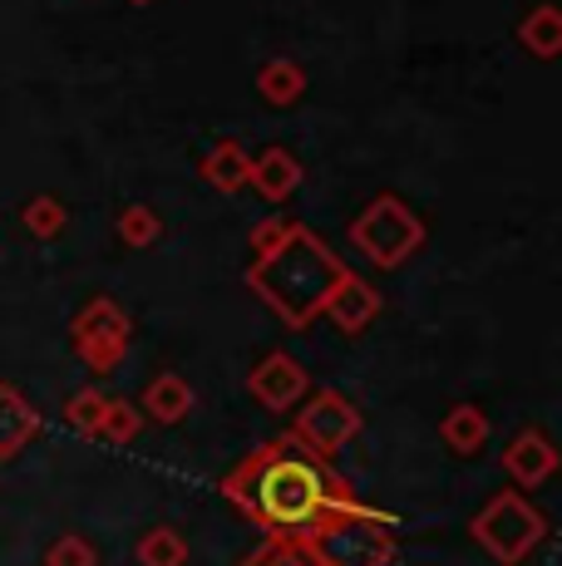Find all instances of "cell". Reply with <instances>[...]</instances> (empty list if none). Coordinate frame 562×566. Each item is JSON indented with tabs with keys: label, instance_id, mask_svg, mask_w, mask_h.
<instances>
[{
	"label": "cell",
	"instance_id": "cell-6",
	"mask_svg": "<svg viewBox=\"0 0 562 566\" xmlns=\"http://www.w3.org/2000/svg\"><path fill=\"white\" fill-rule=\"evenodd\" d=\"M70 345H74V355L94 369V375H114V369L124 365L128 345H134V321H128L110 296H100V301H90V306L74 315Z\"/></svg>",
	"mask_w": 562,
	"mask_h": 566
},
{
	"label": "cell",
	"instance_id": "cell-12",
	"mask_svg": "<svg viewBox=\"0 0 562 566\" xmlns=\"http://www.w3.org/2000/svg\"><path fill=\"white\" fill-rule=\"evenodd\" d=\"M198 172L208 188H218L222 198H232V192H242L247 178H252V154H247V144H237V138H218V144L202 154Z\"/></svg>",
	"mask_w": 562,
	"mask_h": 566
},
{
	"label": "cell",
	"instance_id": "cell-17",
	"mask_svg": "<svg viewBox=\"0 0 562 566\" xmlns=\"http://www.w3.org/2000/svg\"><path fill=\"white\" fill-rule=\"evenodd\" d=\"M518 45L533 60H558L562 54V10L558 6H533L518 20Z\"/></svg>",
	"mask_w": 562,
	"mask_h": 566
},
{
	"label": "cell",
	"instance_id": "cell-1",
	"mask_svg": "<svg viewBox=\"0 0 562 566\" xmlns=\"http://www.w3.org/2000/svg\"><path fill=\"white\" fill-rule=\"evenodd\" d=\"M222 493H227V503L247 522H257L267 537H306L321 513L361 503L351 478L336 473V468L326 459H316L311 449H301L291 433L267 439L257 453H247V459L222 478Z\"/></svg>",
	"mask_w": 562,
	"mask_h": 566
},
{
	"label": "cell",
	"instance_id": "cell-18",
	"mask_svg": "<svg viewBox=\"0 0 562 566\" xmlns=\"http://www.w3.org/2000/svg\"><path fill=\"white\" fill-rule=\"evenodd\" d=\"M114 232L128 252H148V247H158V237H164V217L148 202H128L124 212L114 217Z\"/></svg>",
	"mask_w": 562,
	"mask_h": 566
},
{
	"label": "cell",
	"instance_id": "cell-25",
	"mask_svg": "<svg viewBox=\"0 0 562 566\" xmlns=\"http://www.w3.org/2000/svg\"><path fill=\"white\" fill-rule=\"evenodd\" d=\"M291 217H281V212H272V217H262V222L252 227V237H247V247H252V256H267L272 247H281L287 242V232H291Z\"/></svg>",
	"mask_w": 562,
	"mask_h": 566
},
{
	"label": "cell",
	"instance_id": "cell-23",
	"mask_svg": "<svg viewBox=\"0 0 562 566\" xmlns=\"http://www.w3.org/2000/svg\"><path fill=\"white\" fill-rule=\"evenodd\" d=\"M104 405H110V395H104V389H80V395L64 405V423H70L74 433H84V439H100Z\"/></svg>",
	"mask_w": 562,
	"mask_h": 566
},
{
	"label": "cell",
	"instance_id": "cell-13",
	"mask_svg": "<svg viewBox=\"0 0 562 566\" xmlns=\"http://www.w3.org/2000/svg\"><path fill=\"white\" fill-rule=\"evenodd\" d=\"M35 433H40V409L15 385H0V463L15 459Z\"/></svg>",
	"mask_w": 562,
	"mask_h": 566
},
{
	"label": "cell",
	"instance_id": "cell-14",
	"mask_svg": "<svg viewBox=\"0 0 562 566\" xmlns=\"http://www.w3.org/2000/svg\"><path fill=\"white\" fill-rule=\"evenodd\" d=\"M138 409H144V419L154 423H183L192 413V385L183 375H154L148 379V389L138 395Z\"/></svg>",
	"mask_w": 562,
	"mask_h": 566
},
{
	"label": "cell",
	"instance_id": "cell-3",
	"mask_svg": "<svg viewBox=\"0 0 562 566\" xmlns=\"http://www.w3.org/2000/svg\"><path fill=\"white\" fill-rule=\"evenodd\" d=\"M395 542V513L371 503L321 513L306 532V547L321 566H391Z\"/></svg>",
	"mask_w": 562,
	"mask_h": 566
},
{
	"label": "cell",
	"instance_id": "cell-21",
	"mask_svg": "<svg viewBox=\"0 0 562 566\" xmlns=\"http://www.w3.org/2000/svg\"><path fill=\"white\" fill-rule=\"evenodd\" d=\"M237 566H321L311 557L306 537H267L257 552H247Z\"/></svg>",
	"mask_w": 562,
	"mask_h": 566
},
{
	"label": "cell",
	"instance_id": "cell-7",
	"mask_svg": "<svg viewBox=\"0 0 562 566\" xmlns=\"http://www.w3.org/2000/svg\"><path fill=\"white\" fill-rule=\"evenodd\" d=\"M361 409L351 405V399L341 395V389H321V395L301 399L296 405V423H291V439L301 443V449H311L316 459H336L345 443L361 433Z\"/></svg>",
	"mask_w": 562,
	"mask_h": 566
},
{
	"label": "cell",
	"instance_id": "cell-24",
	"mask_svg": "<svg viewBox=\"0 0 562 566\" xmlns=\"http://www.w3.org/2000/svg\"><path fill=\"white\" fill-rule=\"evenodd\" d=\"M45 566H100V547L90 537H80V532H64V537L50 542Z\"/></svg>",
	"mask_w": 562,
	"mask_h": 566
},
{
	"label": "cell",
	"instance_id": "cell-8",
	"mask_svg": "<svg viewBox=\"0 0 562 566\" xmlns=\"http://www.w3.org/2000/svg\"><path fill=\"white\" fill-rule=\"evenodd\" d=\"M247 395H252L267 413H287V409H296L301 399L311 395V375H306V365H301L296 355L272 350V355H262V360L252 365V375H247Z\"/></svg>",
	"mask_w": 562,
	"mask_h": 566
},
{
	"label": "cell",
	"instance_id": "cell-4",
	"mask_svg": "<svg viewBox=\"0 0 562 566\" xmlns=\"http://www.w3.org/2000/svg\"><path fill=\"white\" fill-rule=\"evenodd\" d=\"M425 237H429L425 217L405 198H395V192H375V198L361 207V217L351 222V247L381 271L405 266V261L425 247Z\"/></svg>",
	"mask_w": 562,
	"mask_h": 566
},
{
	"label": "cell",
	"instance_id": "cell-11",
	"mask_svg": "<svg viewBox=\"0 0 562 566\" xmlns=\"http://www.w3.org/2000/svg\"><path fill=\"white\" fill-rule=\"evenodd\" d=\"M301 163H296V154H287L281 144H272V148H262V154H252V178H247V188H257L267 202H287L291 192L301 188Z\"/></svg>",
	"mask_w": 562,
	"mask_h": 566
},
{
	"label": "cell",
	"instance_id": "cell-2",
	"mask_svg": "<svg viewBox=\"0 0 562 566\" xmlns=\"http://www.w3.org/2000/svg\"><path fill=\"white\" fill-rule=\"evenodd\" d=\"M341 276H345V261L301 222L287 232V242L272 247L267 256H252V266H247V286H252L291 331H306V325L326 311V296L336 291Z\"/></svg>",
	"mask_w": 562,
	"mask_h": 566
},
{
	"label": "cell",
	"instance_id": "cell-5",
	"mask_svg": "<svg viewBox=\"0 0 562 566\" xmlns=\"http://www.w3.org/2000/svg\"><path fill=\"white\" fill-rule=\"evenodd\" d=\"M469 537L499 566H523L538 547H543L548 517H543V507L528 503V493L503 488V493H493L489 503H483V513L469 522Z\"/></svg>",
	"mask_w": 562,
	"mask_h": 566
},
{
	"label": "cell",
	"instance_id": "cell-19",
	"mask_svg": "<svg viewBox=\"0 0 562 566\" xmlns=\"http://www.w3.org/2000/svg\"><path fill=\"white\" fill-rule=\"evenodd\" d=\"M138 566H188V537L178 527H148L134 547Z\"/></svg>",
	"mask_w": 562,
	"mask_h": 566
},
{
	"label": "cell",
	"instance_id": "cell-16",
	"mask_svg": "<svg viewBox=\"0 0 562 566\" xmlns=\"http://www.w3.org/2000/svg\"><path fill=\"white\" fill-rule=\"evenodd\" d=\"M257 94L272 108L301 104V94H306V70H301L296 60H287V54H277V60H267L262 70H257Z\"/></svg>",
	"mask_w": 562,
	"mask_h": 566
},
{
	"label": "cell",
	"instance_id": "cell-9",
	"mask_svg": "<svg viewBox=\"0 0 562 566\" xmlns=\"http://www.w3.org/2000/svg\"><path fill=\"white\" fill-rule=\"evenodd\" d=\"M503 473L513 478L518 493H528V488H543L548 478L558 473V443L548 439L543 429H518L513 439L503 443Z\"/></svg>",
	"mask_w": 562,
	"mask_h": 566
},
{
	"label": "cell",
	"instance_id": "cell-15",
	"mask_svg": "<svg viewBox=\"0 0 562 566\" xmlns=\"http://www.w3.org/2000/svg\"><path fill=\"white\" fill-rule=\"evenodd\" d=\"M489 433H493V423H489V413H483L479 405H454L445 419H439V439H445V449L459 453V459L483 453Z\"/></svg>",
	"mask_w": 562,
	"mask_h": 566
},
{
	"label": "cell",
	"instance_id": "cell-26",
	"mask_svg": "<svg viewBox=\"0 0 562 566\" xmlns=\"http://www.w3.org/2000/svg\"><path fill=\"white\" fill-rule=\"evenodd\" d=\"M128 6H148V0H128Z\"/></svg>",
	"mask_w": 562,
	"mask_h": 566
},
{
	"label": "cell",
	"instance_id": "cell-20",
	"mask_svg": "<svg viewBox=\"0 0 562 566\" xmlns=\"http://www.w3.org/2000/svg\"><path fill=\"white\" fill-rule=\"evenodd\" d=\"M20 222H25V232L35 237V242H55L64 227H70V207L60 198H50V192H40V198H30L20 207Z\"/></svg>",
	"mask_w": 562,
	"mask_h": 566
},
{
	"label": "cell",
	"instance_id": "cell-10",
	"mask_svg": "<svg viewBox=\"0 0 562 566\" xmlns=\"http://www.w3.org/2000/svg\"><path fill=\"white\" fill-rule=\"evenodd\" d=\"M381 311H385L381 291H375L365 276L345 271V276L336 281V291L326 296V311H321V315H326L341 335H361V331H371V325L381 321Z\"/></svg>",
	"mask_w": 562,
	"mask_h": 566
},
{
	"label": "cell",
	"instance_id": "cell-22",
	"mask_svg": "<svg viewBox=\"0 0 562 566\" xmlns=\"http://www.w3.org/2000/svg\"><path fill=\"white\" fill-rule=\"evenodd\" d=\"M144 433V409L128 405V399H110L104 405V423H100V439L114 443V449H128V443Z\"/></svg>",
	"mask_w": 562,
	"mask_h": 566
}]
</instances>
